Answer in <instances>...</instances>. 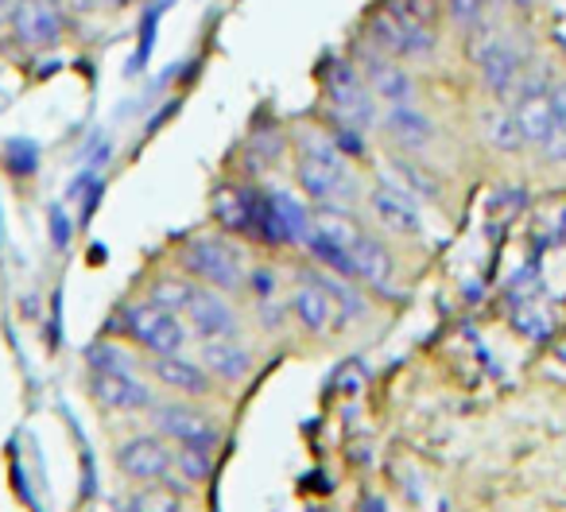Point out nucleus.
<instances>
[{"instance_id":"obj_1","label":"nucleus","mask_w":566,"mask_h":512,"mask_svg":"<svg viewBox=\"0 0 566 512\" xmlns=\"http://www.w3.org/2000/svg\"><path fill=\"white\" fill-rule=\"evenodd\" d=\"M292 311L307 331L338 334V331H346L354 318L365 315V303L342 276L303 272L292 288Z\"/></svg>"},{"instance_id":"obj_2","label":"nucleus","mask_w":566,"mask_h":512,"mask_svg":"<svg viewBox=\"0 0 566 512\" xmlns=\"http://www.w3.org/2000/svg\"><path fill=\"white\" fill-rule=\"evenodd\" d=\"M182 269L218 292H241L249 280L241 244H233L229 237H190L182 244Z\"/></svg>"},{"instance_id":"obj_3","label":"nucleus","mask_w":566,"mask_h":512,"mask_svg":"<svg viewBox=\"0 0 566 512\" xmlns=\"http://www.w3.org/2000/svg\"><path fill=\"white\" fill-rule=\"evenodd\" d=\"M125 331L151 354H190L195 331L182 323V315L159 307V303H133L125 311Z\"/></svg>"},{"instance_id":"obj_4","label":"nucleus","mask_w":566,"mask_h":512,"mask_svg":"<svg viewBox=\"0 0 566 512\" xmlns=\"http://www.w3.org/2000/svg\"><path fill=\"white\" fill-rule=\"evenodd\" d=\"M323 86H326V97H331V109L334 113L357 121L361 128L380 125L377 94H373L369 82L361 79V71H357L354 59H326Z\"/></svg>"},{"instance_id":"obj_5","label":"nucleus","mask_w":566,"mask_h":512,"mask_svg":"<svg viewBox=\"0 0 566 512\" xmlns=\"http://www.w3.org/2000/svg\"><path fill=\"white\" fill-rule=\"evenodd\" d=\"M470 59L481 71V82H485V90L496 102H512V97H516V82H520V74H524V55L512 48V40H504V35H496V32L473 35Z\"/></svg>"},{"instance_id":"obj_6","label":"nucleus","mask_w":566,"mask_h":512,"mask_svg":"<svg viewBox=\"0 0 566 512\" xmlns=\"http://www.w3.org/2000/svg\"><path fill=\"white\" fill-rule=\"evenodd\" d=\"M179 315H182V323L195 331V338H237V334H241V318H237L233 303H229L218 288L190 284Z\"/></svg>"},{"instance_id":"obj_7","label":"nucleus","mask_w":566,"mask_h":512,"mask_svg":"<svg viewBox=\"0 0 566 512\" xmlns=\"http://www.w3.org/2000/svg\"><path fill=\"white\" fill-rule=\"evenodd\" d=\"M354 63H357V71H361V79L369 82V90L377 94V102H385V105L416 102V79H411V74L403 71L392 55H385L380 48L365 43V48L357 51Z\"/></svg>"},{"instance_id":"obj_8","label":"nucleus","mask_w":566,"mask_h":512,"mask_svg":"<svg viewBox=\"0 0 566 512\" xmlns=\"http://www.w3.org/2000/svg\"><path fill=\"white\" fill-rule=\"evenodd\" d=\"M117 466L136 481H167L171 489H187L175 473V450L167 447L164 439H151V435H140V439H128L125 447L117 450Z\"/></svg>"},{"instance_id":"obj_9","label":"nucleus","mask_w":566,"mask_h":512,"mask_svg":"<svg viewBox=\"0 0 566 512\" xmlns=\"http://www.w3.org/2000/svg\"><path fill=\"white\" fill-rule=\"evenodd\" d=\"M9 28L28 51L59 48V40H63V9L51 4V0H17Z\"/></svg>"},{"instance_id":"obj_10","label":"nucleus","mask_w":566,"mask_h":512,"mask_svg":"<svg viewBox=\"0 0 566 512\" xmlns=\"http://www.w3.org/2000/svg\"><path fill=\"white\" fill-rule=\"evenodd\" d=\"M346 257H349V269H354V280H365V284H373L377 292H392L396 288L392 252H388L373 233L357 229V233L346 241Z\"/></svg>"},{"instance_id":"obj_11","label":"nucleus","mask_w":566,"mask_h":512,"mask_svg":"<svg viewBox=\"0 0 566 512\" xmlns=\"http://www.w3.org/2000/svg\"><path fill=\"white\" fill-rule=\"evenodd\" d=\"M380 125H385V133L392 136V144H400L403 151H427L434 144V136H439L434 121L427 117L416 102L388 105L385 117H380Z\"/></svg>"},{"instance_id":"obj_12","label":"nucleus","mask_w":566,"mask_h":512,"mask_svg":"<svg viewBox=\"0 0 566 512\" xmlns=\"http://www.w3.org/2000/svg\"><path fill=\"white\" fill-rule=\"evenodd\" d=\"M195 354L206 373L229 380V385H237V380H244L252 373L249 349L237 338H195Z\"/></svg>"},{"instance_id":"obj_13","label":"nucleus","mask_w":566,"mask_h":512,"mask_svg":"<svg viewBox=\"0 0 566 512\" xmlns=\"http://www.w3.org/2000/svg\"><path fill=\"white\" fill-rule=\"evenodd\" d=\"M151 416H156L159 431L175 442H190V447H206V450L218 442V431H213L210 419L198 416V411H190V408H182V404H156Z\"/></svg>"},{"instance_id":"obj_14","label":"nucleus","mask_w":566,"mask_h":512,"mask_svg":"<svg viewBox=\"0 0 566 512\" xmlns=\"http://www.w3.org/2000/svg\"><path fill=\"white\" fill-rule=\"evenodd\" d=\"M369 210H373V218H377L380 226L388 229V233H396V237H419V233H423V221H419L416 198L400 195V190L388 187V182L369 195Z\"/></svg>"},{"instance_id":"obj_15","label":"nucleus","mask_w":566,"mask_h":512,"mask_svg":"<svg viewBox=\"0 0 566 512\" xmlns=\"http://www.w3.org/2000/svg\"><path fill=\"white\" fill-rule=\"evenodd\" d=\"M94 396L105 408H117V411L151 408V388L136 373H94Z\"/></svg>"},{"instance_id":"obj_16","label":"nucleus","mask_w":566,"mask_h":512,"mask_svg":"<svg viewBox=\"0 0 566 512\" xmlns=\"http://www.w3.org/2000/svg\"><path fill=\"white\" fill-rule=\"evenodd\" d=\"M249 292L252 300H256V311L260 318H264L268 326H280L283 315L292 311V292H283V276L272 269V264H256V269H249Z\"/></svg>"},{"instance_id":"obj_17","label":"nucleus","mask_w":566,"mask_h":512,"mask_svg":"<svg viewBox=\"0 0 566 512\" xmlns=\"http://www.w3.org/2000/svg\"><path fill=\"white\" fill-rule=\"evenodd\" d=\"M512 113L520 121V133H524V144L532 148H547V140L558 133L555 125V109H551V97L547 94H527V97H512Z\"/></svg>"},{"instance_id":"obj_18","label":"nucleus","mask_w":566,"mask_h":512,"mask_svg":"<svg viewBox=\"0 0 566 512\" xmlns=\"http://www.w3.org/2000/svg\"><path fill=\"white\" fill-rule=\"evenodd\" d=\"M151 373H156L167 388H175V393H190V396L210 393V373L198 362H190L187 354H156Z\"/></svg>"},{"instance_id":"obj_19","label":"nucleus","mask_w":566,"mask_h":512,"mask_svg":"<svg viewBox=\"0 0 566 512\" xmlns=\"http://www.w3.org/2000/svg\"><path fill=\"white\" fill-rule=\"evenodd\" d=\"M268 213H272V229L280 241H307L311 233V213L303 210V202L287 190H272L268 195Z\"/></svg>"},{"instance_id":"obj_20","label":"nucleus","mask_w":566,"mask_h":512,"mask_svg":"<svg viewBox=\"0 0 566 512\" xmlns=\"http://www.w3.org/2000/svg\"><path fill=\"white\" fill-rule=\"evenodd\" d=\"M385 171H388V187H396L400 195L416 198V202H434V198H439V179H434L431 171H423L416 159L392 156Z\"/></svg>"},{"instance_id":"obj_21","label":"nucleus","mask_w":566,"mask_h":512,"mask_svg":"<svg viewBox=\"0 0 566 512\" xmlns=\"http://www.w3.org/2000/svg\"><path fill=\"white\" fill-rule=\"evenodd\" d=\"M365 32H369L373 48H380L385 55L408 59V40H403V28H400V20L388 12V4H380V9L369 12V20H365Z\"/></svg>"},{"instance_id":"obj_22","label":"nucleus","mask_w":566,"mask_h":512,"mask_svg":"<svg viewBox=\"0 0 566 512\" xmlns=\"http://www.w3.org/2000/svg\"><path fill=\"white\" fill-rule=\"evenodd\" d=\"M481 133H485V140L493 144L496 151H520V148H527L524 133H520L516 113H512L509 105H501V109L485 113V121H481Z\"/></svg>"},{"instance_id":"obj_23","label":"nucleus","mask_w":566,"mask_h":512,"mask_svg":"<svg viewBox=\"0 0 566 512\" xmlns=\"http://www.w3.org/2000/svg\"><path fill=\"white\" fill-rule=\"evenodd\" d=\"M213 218L229 229V233H249V218H252V198L241 190H221L213 198Z\"/></svg>"},{"instance_id":"obj_24","label":"nucleus","mask_w":566,"mask_h":512,"mask_svg":"<svg viewBox=\"0 0 566 512\" xmlns=\"http://www.w3.org/2000/svg\"><path fill=\"white\" fill-rule=\"evenodd\" d=\"M128 512H182V493L171 485H144L128 497Z\"/></svg>"},{"instance_id":"obj_25","label":"nucleus","mask_w":566,"mask_h":512,"mask_svg":"<svg viewBox=\"0 0 566 512\" xmlns=\"http://www.w3.org/2000/svg\"><path fill=\"white\" fill-rule=\"evenodd\" d=\"M210 470H213L210 450L179 442V450H175V473H179V481H206L210 478Z\"/></svg>"},{"instance_id":"obj_26","label":"nucleus","mask_w":566,"mask_h":512,"mask_svg":"<svg viewBox=\"0 0 566 512\" xmlns=\"http://www.w3.org/2000/svg\"><path fill=\"white\" fill-rule=\"evenodd\" d=\"M331 140L338 144V151L342 156H354V159H361L365 156V128L357 125V121H349V117H342V113H334L331 109Z\"/></svg>"},{"instance_id":"obj_27","label":"nucleus","mask_w":566,"mask_h":512,"mask_svg":"<svg viewBox=\"0 0 566 512\" xmlns=\"http://www.w3.org/2000/svg\"><path fill=\"white\" fill-rule=\"evenodd\" d=\"M86 357H90V365H94V373H136V369H133V357H128L125 349L109 346V342L94 346Z\"/></svg>"},{"instance_id":"obj_28","label":"nucleus","mask_w":566,"mask_h":512,"mask_svg":"<svg viewBox=\"0 0 566 512\" xmlns=\"http://www.w3.org/2000/svg\"><path fill=\"white\" fill-rule=\"evenodd\" d=\"M489 0H447V17L454 20L462 32H470V28L481 24V17H485Z\"/></svg>"},{"instance_id":"obj_29","label":"nucleus","mask_w":566,"mask_h":512,"mask_svg":"<svg viewBox=\"0 0 566 512\" xmlns=\"http://www.w3.org/2000/svg\"><path fill=\"white\" fill-rule=\"evenodd\" d=\"M9 167H12L17 175H32V171H35V144L12 140V144H9Z\"/></svg>"},{"instance_id":"obj_30","label":"nucleus","mask_w":566,"mask_h":512,"mask_svg":"<svg viewBox=\"0 0 566 512\" xmlns=\"http://www.w3.org/2000/svg\"><path fill=\"white\" fill-rule=\"evenodd\" d=\"M551 109H555V125L558 133L566 136V79H555V86H551Z\"/></svg>"},{"instance_id":"obj_31","label":"nucleus","mask_w":566,"mask_h":512,"mask_svg":"<svg viewBox=\"0 0 566 512\" xmlns=\"http://www.w3.org/2000/svg\"><path fill=\"white\" fill-rule=\"evenodd\" d=\"M51 241L59 244V249H66V241H71V221H66V213L59 210H51Z\"/></svg>"},{"instance_id":"obj_32","label":"nucleus","mask_w":566,"mask_h":512,"mask_svg":"<svg viewBox=\"0 0 566 512\" xmlns=\"http://www.w3.org/2000/svg\"><path fill=\"white\" fill-rule=\"evenodd\" d=\"M12 20V0H0V28H9Z\"/></svg>"},{"instance_id":"obj_33","label":"nucleus","mask_w":566,"mask_h":512,"mask_svg":"<svg viewBox=\"0 0 566 512\" xmlns=\"http://www.w3.org/2000/svg\"><path fill=\"white\" fill-rule=\"evenodd\" d=\"M512 4H516V9H532L535 0H512Z\"/></svg>"},{"instance_id":"obj_34","label":"nucleus","mask_w":566,"mask_h":512,"mask_svg":"<svg viewBox=\"0 0 566 512\" xmlns=\"http://www.w3.org/2000/svg\"><path fill=\"white\" fill-rule=\"evenodd\" d=\"M51 4H59V9H63V4H66V0H51Z\"/></svg>"},{"instance_id":"obj_35","label":"nucleus","mask_w":566,"mask_h":512,"mask_svg":"<svg viewBox=\"0 0 566 512\" xmlns=\"http://www.w3.org/2000/svg\"><path fill=\"white\" fill-rule=\"evenodd\" d=\"M102 4H120V0H102Z\"/></svg>"}]
</instances>
